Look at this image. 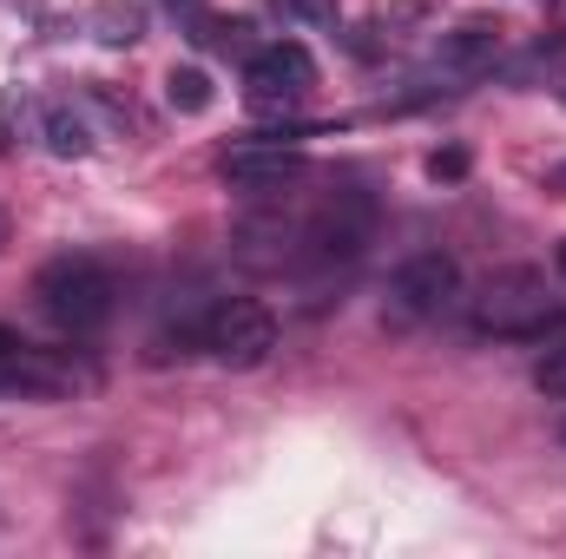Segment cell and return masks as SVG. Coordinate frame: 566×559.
I'll return each mask as SVG.
<instances>
[{"mask_svg": "<svg viewBox=\"0 0 566 559\" xmlns=\"http://www.w3.org/2000/svg\"><path fill=\"white\" fill-rule=\"evenodd\" d=\"M560 441H566V415H560Z\"/></svg>", "mask_w": 566, "mask_h": 559, "instance_id": "cell-19", "label": "cell"}, {"mask_svg": "<svg viewBox=\"0 0 566 559\" xmlns=\"http://www.w3.org/2000/svg\"><path fill=\"white\" fill-rule=\"evenodd\" d=\"M93 33H99L106 46H133L145 33V7H133V0H99V7H93Z\"/></svg>", "mask_w": 566, "mask_h": 559, "instance_id": "cell-11", "label": "cell"}, {"mask_svg": "<svg viewBox=\"0 0 566 559\" xmlns=\"http://www.w3.org/2000/svg\"><path fill=\"white\" fill-rule=\"evenodd\" d=\"M0 244H7V218H0Z\"/></svg>", "mask_w": 566, "mask_h": 559, "instance_id": "cell-18", "label": "cell"}, {"mask_svg": "<svg viewBox=\"0 0 566 559\" xmlns=\"http://www.w3.org/2000/svg\"><path fill=\"white\" fill-rule=\"evenodd\" d=\"M310 86H316L310 46L277 40V46H264V53L251 60V73H244V106H251V113H283V106H296Z\"/></svg>", "mask_w": 566, "mask_h": 559, "instance_id": "cell-4", "label": "cell"}, {"mask_svg": "<svg viewBox=\"0 0 566 559\" xmlns=\"http://www.w3.org/2000/svg\"><path fill=\"white\" fill-rule=\"evenodd\" d=\"M165 99H171V113H185V119H198V113H211V73L205 66H171L165 73Z\"/></svg>", "mask_w": 566, "mask_h": 559, "instance_id": "cell-9", "label": "cell"}, {"mask_svg": "<svg viewBox=\"0 0 566 559\" xmlns=\"http://www.w3.org/2000/svg\"><path fill=\"white\" fill-rule=\"evenodd\" d=\"M428 178H468V151H461V145L428 151Z\"/></svg>", "mask_w": 566, "mask_h": 559, "instance_id": "cell-13", "label": "cell"}, {"mask_svg": "<svg viewBox=\"0 0 566 559\" xmlns=\"http://www.w3.org/2000/svg\"><path fill=\"white\" fill-rule=\"evenodd\" d=\"M547 184H554V191H566V165H554V171H547Z\"/></svg>", "mask_w": 566, "mask_h": 559, "instance_id": "cell-15", "label": "cell"}, {"mask_svg": "<svg viewBox=\"0 0 566 559\" xmlns=\"http://www.w3.org/2000/svg\"><path fill=\"white\" fill-rule=\"evenodd\" d=\"M560 99H566V86H560Z\"/></svg>", "mask_w": 566, "mask_h": 559, "instance_id": "cell-20", "label": "cell"}, {"mask_svg": "<svg viewBox=\"0 0 566 559\" xmlns=\"http://www.w3.org/2000/svg\"><path fill=\"white\" fill-rule=\"evenodd\" d=\"M560 277H566V244H560Z\"/></svg>", "mask_w": 566, "mask_h": 559, "instance_id": "cell-17", "label": "cell"}, {"mask_svg": "<svg viewBox=\"0 0 566 559\" xmlns=\"http://www.w3.org/2000/svg\"><path fill=\"white\" fill-rule=\"evenodd\" d=\"M303 171H310L303 151H296V145H277V139H244L224 165H218V178H224L231 191H244V198H277V191H290Z\"/></svg>", "mask_w": 566, "mask_h": 559, "instance_id": "cell-5", "label": "cell"}, {"mask_svg": "<svg viewBox=\"0 0 566 559\" xmlns=\"http://www.w3.org/2000/svg\"><path fill=\"white\" fill-rule=\"evenodd\" d=\"M474 329L481 336H514V342H534L547 329H560V303L547 296V283L534 271H494L474 296Z\"/></svg>", "mask_w": 566, "mask_h": 559, "instance_id": "cell-2", "label": "cell"}, {"mask_svg": "<svg viewBox=\"0 0 566 559\" xmlns=\"http://www.w3.org/2000/svg\"><path fill=\"white\" fill-rule=\"evenodd\" d=\"M33 296H40V309H46L60 329H73V336L106 329L113 309H119V289H113V277H106L93 257H53V264L33 277Z\"/></svg>", "mask_w": 566, "mask_h": 559, "instance_id": "cell-1", "label": "cell"}, {"mask_svg": "<svg viewBox=\"0 0 566 559\" xmlns=\"http://www.w3.org/2000/svg\"><path fill=\"white\" fill-rule=\"evenodd\" d=\"M73 382H80V376H73V362H60V356H46V349H27V342L0 349V395L53 402V395H66Z\"/></svg>", "mask_w": 566, "mask_h": 559, "instance_id": "cell-7", "label": "cell"}, {"mask_svg": "<svg viewBox=\"0 0 566 559\" xmlns=\"http://www.w3.org/2000/svg\"><path fill=\"white\" fill-rule=\"evenodd\" d=\"M547 7H554V0H547Z\"/></svg>", "mask_w": 566, "mask_h": 559, "instance_id": "cell-21", "label": "cell"}, {"mask_svg": "<svg viewBox=\"0 0 566 559\" xmlns=\"http://www.w3.org/2000/svg\"><path fill=\"white\" fill-rule=\"evenodd\" d=\"M283 7H290L296 20H323V13H329V0H283Z\"/></svg>", "mask_w": 566, "mask_h": 559, "instance_id": "cell-14", "label": "cell"}, {"mask_svg": "<svg viewBox=\"0 0 566 559\" xmlns=\"http://www.w3.org/2000/svg\"><path fill=\"white\" fill-rule=\"evenodd\" d=\"M534 389H541V395H554V402H566V342L541 356V369H534Z\"/></svg>", "mask_w": 566, "mask_h": 559, "instance_id": "cell-12", "label": "cell"}, {"mask_svg": "<svg viewBox=\"0 0 566 559\" xmlns=\"http://www.w3.org/2000/svg\"><path fill=\"white\" fill-rule=\"evenodd\" d=\"M13 342H20V336H13V329H0V349H13Z\"/></svg>", "mask_w": 566, "mask_h": 559, "instance_id": "cell-16", "label": "cell"}, {"mask_svg": "<svg viewBox=\"0 0 566 559\" xmlns=\"http://www.w3.org/2000/svg\"><path fill=\"white\" fill-rule=\"evenodd\" d=\"M40 126H46V151H53V158H86V151H93V126H86L73 106H46Z\"/></svg>", "mask_w": 566, "mask_h": 559, "instance_id": "cell-10", "label": "cell"}, {"mask_svg": "<svg viewBox=\"0 0 566 559\" xmlns=\"http://www.w3.org/2000/svg\"><path fill=\"white\" fill-rule=\"evenodd\" d=\"M205 349H211L224 369H258V362H271V349H277V316H271L258 296H224V303H211V316H205Z\"/></svg>", "mask_w": 566, "mask_h": 559, "instance_id": "cell-3", "label": "cell"}, {"mask_svg": "<svg viewBox=\"0 0 566 559\" xmlns=\"http://www.w3.org/2000/svg\"><path fill=\"white\" fill-rule=\"evenodd\" d=\"M461 296V264L448 251H416L402 271H396V303L409 316H441L448 303Z\"/></svg>", "mask_w": 566, "mask_h": 559, "instance_id": "cell-6", "label": "cell"}, {"mask_svg": "<svg viewBox=\"0 0 566 559\" xmlns=\"http://www.w3.org/2000/svg\"><path fill=\"white\" fill-rule=\"evenodd\" d=\"M494 53H501V33H494L488 20H468V27H448V33L434 40V73H448V80H474V73L494 66Z\"/></svg>", "mask_w": 566, "mask_h": 559, "instance_id": "cell-8", "label": "cell"}]
</instances>
